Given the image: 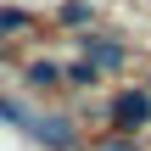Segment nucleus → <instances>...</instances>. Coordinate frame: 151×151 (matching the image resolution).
<instances>
[{
    "label": "nucleus",
    "mask_w": 151,
    "mask_h": 151,
    "mask_svg": "<svg viewBox=\"0 0 151 151\" xmlns=\"http://www.w3.org/2000/svg\"><path fill=\"white\" fill-rule=\"evenodd\" d=\"M28 140H39L45 151H73L78 146V123L67 118V112H22V123H17Z\"/></svg>",
    "instance_id": "f257e3e1"
},
{
    "label": "nucleus",
    "mask_w": 151,
    "mask_h": 151,
    "mask_svg": "<svg viewBox=\"0 0 151 151\" xmlns=\"http://www.w3.org/2000/svg\"><path fill=\"white\" fill-rule=\"evenodd\" d=\"M106 118H112V129H118V134L146 129V123H151V90H118V95H112V106H106Z\"/></svg>",
    "instance_id": "f03ea898"
},
{
    "label": "nucleus",
    "mask_w": 151,
    "mask_h": 151,
    "mask_svg": "<svg viewBox=\"0 0 151 151\" xmlns=\"http://www.w3.org/2000/svg\"><path fill=\"white\" fill-rule=\"evenodd\" d=\"M84 62H90L95 73H118V67H123V45H118V39H90V45H84Z\"/></svg>",
    "instance_id": "7ed1b4c3"
},
{
    "label": "nucleus",
    "mask_w": 151,
    "mask_h": 151,
    "mask_svg": "<svg viewBox=\"0 0 151 151\" xmlns=\"http://www.w3.org/2000/svg\"><path fill=\"white\" fill-rule=\"evenodd\" d=\"M22 78H28L34 90H50V84H62V62H28Z\"/></svg>",
    "instance_id": "20e7f679"
},
{
    "label": "nucleus",
    "mask_w": 151,
    "mask_h": 151,
    "mask_svg": "<svg viewBox=\"0 0 151 151\" xmlns=\"http://www.w3.org/2000/svg\"><path fill=\"white\" fill-rule=\"evenodd\" d=\"M62 78L84 90V84H95V67H90V62H67V67H62Z\"/></svg>",
    "instance_id": "39448f33"
},
{
    "label": "nucleus",
    "mask_w": 151,
    "mask_h": 151,
    "mask_svg": "<svg viewBox=\"0 0 151 151\" xmlns=\"http://www.w3.org/2000/svg\"><path fill=\"white\" fill-rule=\"evenodd\" d=\"M62 22H67V28H84V22H90V6H84V0H67V6H62Z\"/></svg>",
    "instance_id": "423d86ee"
},
{
    "label": "nucleus",
    "mask_w": 151,
    "mask_h": 151,
    "mask_svg": "<svg viewBox=\"0 0 151 151\" xmlns=\"http://www.w3.org/2000/svg\"><path fill=\"white\" fill-rule=\"evenodd\" d=\"M17 28H28V11H17V6H0V34H17Z\"/></svg>",
    "instance_id": "0eeeda50"
},
{
    "label": "nucleus",
    "mask_w": 151,
    "mask_h": 151,
    "mask_svg": "<svg viewBox=\"0 0 151 151\" xmlns=\"http://www.w3.org/2000/svg\"><path fill=\"white\" fill-rule=\"evenodd\" d=\"M0 123H22V106H17V101H6V95H0Z\"/></svg>",
    "instance_id": "6e6552de"
},
{
    "label": "nucleus",
    "mask_w": 151,
    "mask_h": 151,
    "mask_svg": "<svg viewBox=\"0 0 151 151\" xmlns=\"http://www.w3.org/2000/svg\"><path fill=\"white\" fill-rule=\"evenodd\" d=\"M95 151H134V140H123V134H118V140H101Z\"/></svg>",
    "instance_id": "1a4fd4ad"
}]
</instances>
